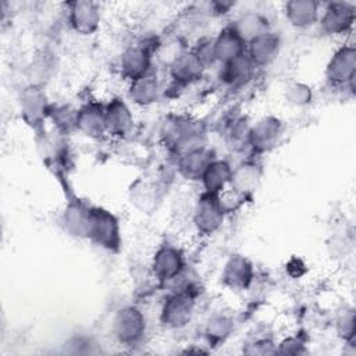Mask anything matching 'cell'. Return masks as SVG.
I'll return each mask as SVG.
<instances>
[{
	"label": "cell",
	"instance_id": "6da1fadb",
	"mask_svg": "<svg viewBox=\"0 0 356 356\" xmlns=\"http://www.w3.org/2000/svg\"><path fill=\"white\" fill-rule=\"evenodd\" d=\"M88 238L108 250H117L121 243L120 224L117 217L106 209L90 207Z\"/></svg>",
	"mask_w": 356,
	"mask_h": 356
},
{
	"label": "cell",
	"instance_id": "7a4b0ae2",
	"mask_svg": "<svg viewBox=\"0 0 356 356\" xmlns=\"http://www.w3.org/2000/svg\"><path fill=\"white\" fill-rule=\"evenodd\" d=\"M146 328L143 313L135 306L120 309L113 321V332L122 343H135L139 341Z\"/></svg>",
	"mask_w": 356,
	"mask_h": 356
},
{
	"label": "cell",
	"instance_id": "3957f363",
	"mask_svg": "<svg viewBox=\"0 0 356 356\" xmlns=\"http://www.w3.org/2000/svg\"><path fill=\"white\" fill-rule=\"evenodd\" d=\"M193 309V296L186 291L177 292L164 302L160 316L161 323L170 328H182L191 321Z\"/></svg>",
	"mask_w": 356,
	"mask_h": 356
},
{
	"label": "cell",
	"instance_id": "277c9868",
	"mask_svg": "<svg viewBox=\"0 0 356 356\" xmlns=\"http://www.w3.org/2000/svg\"><path fill=\"white\" fill-rule=\"evenodd\" d=\"M224 214L225 211L222 210L217 199V195H211L206 192L203 196L199 197L196 203L193 221L200 232L213 234L221 227Z\"/></svg>",
	"mask_w": 356,
	"mask_h": 356
},
{
	"label": "cell",
	"instance_id": "5b68a950",
	"mask_svg": "<svg viewBox=\"0 0 356 356\" xmlns=\"http://www.w3.org/2000/svg\"><path fill=\"white\" fill-rule=\"evenodd\" d=\"M281 134V121L275 117H264L250 127L248 145H250L259 153L268 152L278 143Z\"/></svg>",
	"mask_w": 356,
	"mask_h": 356
},
{
	"label": "cell",
	"instance_id": "8992f818",
	"mask_svg": "<svg viewBox=\"0 0 356 356\" xmlns=\"http://www.w3.org/2000/svg\"><path fill=\"white\" fill-rule=\"evenodd\" d=\"M355 49L353 46H343L338 49L331 57L325 75L332 85L352 83L355 78Z\"/></svg>",
	"mask_w": 356,
	"mask_h": 356
},
{
	"label": "cell",
	"instance_id": "52a82bcc",
	"mask_svg": "<svg viewBox=\"0 0 356 356\" xmlns=\"http://www.w3.org/2000/svg\"><path fill=\"white\" fill-rule=\"evenodd\" d=\"M355 21V7L349 3H330L321 15V29L330 35L348 32Z\"/></svg>",
	"mask_w": 356,
	"mask_h": 356
},
{
	"label": "cell",
	"instance_id": "ba28073f",
	"mask_svg": "<svg viewBox=\"0 0 356 356\" xmlns=\"http://www.w3.org/2000/svg\"><path fill=\"white\" fill-rule=\"evenodd\" d=\"M70 7V24L82 35H90L99 28L100 10L97 3L93 1H72Z\"/></svg>",
	"mask_w": 356,
	"mask_h": 356
},
{
	"label": "cell",
	"instance_id": "9c48e42d",
	"mask_svg": "<svg viewBox=\"0 0 356 356\" xmlns=\"http://www.w3.org/2000/svg\"><path fill=\"white\" fill-rule=\"evenodd\" d=\"M152 268L154 275L161 281H170L177 278L184 270V257L182 253L171 246H161L152 261Z\"/></svg>",
	"mask_w": 356,
	"mask_h": 356
},
{
	"label": "cell",
	"instance_id": "30bf717a",
	"mask_svg": "<svg viewBox=\"0 0 356 356\" xmlns=\"http://www.w3.org/2000/svg\"><path fill=\"white\" fill-rule=\"evenodd\" d=\"M281 38L275 32L267 31L266 33L254 38L248 43V57L256 67L268 65L280 53Z\"/></svg>",
	"mask_w": 356,
	"mask_h": 356
},
{
	"label": "cell",
	"instance_id": "8fae6325",
	"mask_svg": "<svg viewBox=\"0 0 356 356\" xmlns=\"http://www.w3.org/2000/svg\"><path fill=\"white\" fill-rule=\"evenodd\" d=\"M121 72L131 82L150 72V51L147 47L142 44L128 47L121 57Z\"/></svg>",
	"mask_w": 356,
	"mask_h": 356
},
{
	"label": "cell",
	"instance_id": "7c38bea8",
	"mask_svg": "<svg viewBox=\"0 0 356 356\" xmlns=\"http://www.w3.org/2000/svg\"><path fill=\"white\" fill-rule=\"evenodd\" d=\"M106 129L111 135H127L134 127V117L131 110L121 99H113L104 108Z\"/></svg>",
	"mask_w": 356,
	"mask_h": 356
},
{
	"label": "cell",
	"instance_id": "4fadbf2b",
	"mask_svg": "<svg viewBox=\"0 0 356 356\" xmlns=\"http://www.w3.org/2000/svg\"><path fill=\"white\" fill-rule=\"evenodd\" d=\"M253 280V267L243 256H232L222 271V282L232 289H245Z\"/></svg>",
	"mask_w": 356,
	"mask_h": 356
},
{
	"label": "cell",
	"instance_id": "5bb4252c",
	"mask_svg": "<svg viewBox=\"0 0 356 356\" xmlns=\"http://www.w3.org/2000/svg\"><path fill=\"white\" fill-rule=\"evenodd\" d=\"M204 64L193 53H179L170 64L171 76L181 83H191L203 74Z\"/></svg>",
	"mask_w": 356,
	"mask_h": 356
},
{
	"label": "cell",
	"instance_id": "9a60e30c",
	"mask_svg": "<svg viewBox=\"0 0 356 356\" xmlns=\"http://www.w3.org/2000/svg\"><path fill=\"white\" fill-rule=\"evenodd\" d=\"M246 43L241 39V36L234 31L232 26H228L220 32V35L214 39V54L216 60L222 64L245 54Z\"/></svg>",
	"mask_w": 356,
	"mask_h": 356
},
{
	"label": "cell",
	"instance_id": "2e32d148",
	"mask_svg": "<svg viewBox=\"0 0 356 356\" xmlns=\"http://www.w3.org/2000/svg\"><path fill=\"white\" fill-rule=\"evenodd\" d=\"M256 65L248 57V54H242L225 64H222L221 70V81L229 86H241L250 81L253 76Z\"/></svg>",
	"mask_w": 356,
	"mask_h": 356
},
{
	"label": "cell",
	"instance_id": "e0dca14e",
	"mask_svg": "<svg viewBox=\"0 0 356 356\" xmlns=\"http://www.w3.org/2000/svg\"><path fill=\"white\" fill-rule=\"evenodd\" d=\"M213 160V153L200 146L181 156L179 171L188 179H202L204 171Z\"/></svg>",
	"mask_w": 356,
	"mask_h": 356
},
{
	"label": "cell",
	"instance_id": "ac0fdd59",
	"mask_svg": "<svg viewBox=\"0 0 356 356\" xmlns=\"http://www.w3.org/2000/svg\"><path fill=\"white\" fill-rule=\"evenodd\" d=\"M76 128L88 136H102L107 132L104 108L99 104H86L78 110Z\"/></svg>",
	"mask_w": 356,
	"mask_h": 356
},
{
	"label": "cell",
	"instance_id": "d6986e66",
	"mask_svg": "<svg viewBox=\"0 0 356 356\" xmlns=\"http://www.w3.org/2000/svg\"><path fill=\"white\" fill-rule=\"evenodd\" d=\"M261 178L260 167L254 163H243L232 170L231 174V189L238 192L241 196H248L256 191Z\"/></svg>",
	"mask_w": 356,
	"mask_h": 356
},
{
	"label": "cell",
	"instance_id": "ffe728a7",
	"mask_svg": "<svg viewBox=\"0 0 356 356\" xmlns=\"http://www.w3.org/2000/svg\"><path fill=\"white\" fill-rule=\"evenodd\" d=\"M285 15L291 25L307 28L318 18V4L312 0H295L285 4Z\"/></svg>",
	"mask_w": 356,
	"mask_h": 356
},
{
	"label": "cell",
	"instance_id": "44dd1931",
	"mask_svg": "<svg viewBox=\"0 0 356 356\" xmlns=\"http://www.w3.org/2000/svg\"><path fill=\"white\" fill-rule=\"evenodd\" d=\"M232 168L227 161L213 160L202 177L203 186L207 193L217 195L225 189L231 181Z\"/></svg>",
	"mask_w": 356,
	"mask_h": 356
},
{
	"label": "cell",
	"instance_id": "7402d4cb",
	"mask_svg": "<svg viewBox=\"0 0 356 356\" xmlns=\"http://www.w3.org/2000/svg\"><path fill=\"white\" fill-rule=\"evenodd\" d=\"M65 229L75 236H89V207L79 202H72L67 206L63 217Z\"/></svg>",
	"mask_w": 356,
	"mask_h": 356
},
{
	"label": "cell",
	"instance_id": "603a6c76",
	"mask_svg": "<svg viewBox=\"0 0 356 356\" xmlns=\"http://www.w3.org/2000/svg\"><path fill=\"white\" fill-rule=\"evenodd\" d=\"M159 93L160 86L156 75L152 72H147L146 75L131 82L129 96L136 104L149 106L157 100Z\"/></svg>",
	"mask_w": 356,
	"mask_h": 356
},
{
	"label": "cell",
	"instance_id": "cb8c5ba5",
	"mask_svg": "<svg viewBox=\"0 0 356 356\" xmlns=\"http://www.w3.org/2000/svg\"><path fill=\"white\" fill-rule=\"evenodd\" d=\"M234 31L241 36L245 43H249L254 38L266 33L268 29V21L259 13L242 14L232 25Z\"/></svg>",
	"mask_w": 356,
	"mask_h": 356
},
{
	"label": "cell",
	"instance_id": "d4e9b609",
	"mask_svg": "<svg viewBox=\"0 0 356 356\" xmlns=\"http://www.w3.org/2000/svg\"><path fill=\"white\" fill-rule=\"evenodd\" d=\"M21 108L26 118L39 120L47 114L49 107L46 104V96L38 86H29L24 90L21 97Z\"/></svg>",
	"mask_w": 356,
	"mask_h": 356
},
{
	"label": "cell",
	"instance_id": "484cf974",
	"mask_svg": "<svg viewBox=\"0 0 356 356\" xmlns=\"http://www.w3.org/2000/svg\"><path fill=\"white\" fill-rule=\"evenodd\" d=\"M47 114L50 115V118L53 120V122L60 128V129H71V128H76V117H78V110H74L70 106H57L50 108Z\"/></svg>",
	"mask_w": 356,
	"mask_h": 356
},
{
	"label": "cell",
	"instance_id": "4316f807",
	"mask_svg": "<svg viewBox=\"0 0 356 356\" xmlns=\"http://www.w3.org/2000/svg\"><path fill=\"white\" fill-rule=\"evenodd\" d=\"M232 331V323L225 316H216L210 318L206 327V335L210 342L224 341Z\"/></svg>",
	"mask_w": 356,
	"mask_h": 356
},
{
	"label": "cell",
	"instance_id": "83f0119b",
	"mask_svg": "<svg viewBox=\"0 0 356 356\" xmlns=\"http://www.w3.org/2000/svg\"><path fill=\"white\" fill-rule=\"evenodd\" d=\"M286 97L291 103L296 106H303L310 102L312 92L310 88L303 83H292L286 90Z\"/></svg>",
	"mask_w": 356,
	"mask_h": 356
},
{
	"label": "cell",
	"instance_id": "f1b7e54d",
	"mask_svg": "<svg viewBox=\"0 0 356 356\" xmlns=\"http://www.w3.org/2000/svg\"><path fill=\"white\" fill-rule=\"evenodd\" d=\"M338 330L341 335H343L346 339L353 338L355 332V314L353 310L345 312V314L338 320Z\"/></svg>",
	"mask_w": 356,
	"mask_h": 356
}]
</instances>
